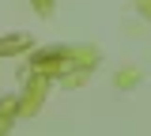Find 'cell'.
I'll use <instances>...</instances> for the list:
<instances>
[{
  "label": "cell",
  "mask_w": 151,
  "mask_h": 136,
  "mask_svg": "<svg viewBox=\"0 0 151 136\" xmlns=\"http://www.w3.org/2000/svg\"><path fill=\"white\" fill-rule=\"evenodd\" d=\"M23 45H30V38H23V34H15V38H4V42H0V53H19Z\"/></svg>",
  "instance_id": "obj_1"
},
{
  "label": "cell",
  "mask_w": 151,
  "mask_h": 136,
  "mask_svg": "<svg viewBox=\"0 0 151 136\" xmlns=\"http://www.w3.org/2000/svg\"><path fill=\"white\" fill-rule=\"evenodd\" d=\"M38 8H42V12H49V8H53V4H49V0H38Z\"/></svg>",
  "instance_id": "obj_2"
}]
</instances>
